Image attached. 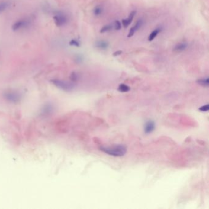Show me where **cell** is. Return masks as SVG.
I'll return each mask as SVG.
<instances>
[{
	"label": "cell",
	"instance_id": "obj_1",
	"mask_svg": "<svg viewBox=\"0 0 209 209\" xmlns=\"http://www.w3.org/2000/svg\"><path fill=\"white\" fill-rule=\"evenodd\" d=\"M100 150L113 156H122L127 152V148L122 145H117L112 147H101Z\"/></svg>",
	"mask_w": 209,
	"mask_h": 209
},
{
	"label": "cell",
	"instance_id": "obj_2",
	"mask_svg": "<svg viewBox=\"0 0 209 209\" xmlns=\"http://www.w3.org/2000/svg\"><path fill=\"white\" fill-rule=\"evenodd\" d=\"M53 19L55 24L58 27H62L65 25L68 21L67 15L64 12L61 11L57 12L55 14V15L53 16Z\"/></svg>",
	"mask_w": 209,
	"mask_h": 209
},
{
	"label": "cell",
	"instance_id": "obj_3",
	"mask_svg": "<svg viewBox=\"0 0 209 209\" xmlns=\"http://www.w3.org/2000/svg\"><path fill=\"white\" fill-rule=\"evenodd\" d=\"M30 20L28 18H24L18 20L13 25H12V30L15 31H17L21 29H23L25 28H27V27L30 26Z\"/></svg>",
	"mask_w": 209,
	"mask_h": 209
},
{
	"label": "cell",
	"instance_id": "obj_4",
	"mask_svg": "<svg viewBox=\"0 0 209 209\" xmlns=\"http://www.w3.org/2000/svg\"><path fill=\"white\" fill-rule=\"evenodd\" d=\"M155 128V123L152 120H149L145 123L144 126V132L145 134H149L152 133Z\"/></svg>",
	"mask_w": 209,
	"mask_h": 209
},
{
	"label": "cell",
	"instance_id": "obj_5",
	"mask_svg": "<svg viewBox=\"0 0 209 209\" xmlns=\"http://www.w3.org/2000/svg\"><path fill=\"white\" fill-rule=\"evenodd\" d=\"M136 14V11H133L130 14V15L127 18L122 20L121 22H122V25H123L124 28H127L129 27V25L132 22L133 19V18Z\"/></svg>",
	"mask_w": 209,
	"mask_h": 209
},
{
	"label": "cell",
	"instance_id": "obj_6",
	"mask_svg": "<svg viewBox=\"0 0 209 209\" xmlns=\"http://www.w3.org/2000/svg\"><path fill=\"white\" fill-rule=\"evenodd\" d=\"M142 24H143V21H142V20H139L137 21V22L136 24L130 29V31H129V33H128V37H132V36L134 34V33H135L139 28H140V27H142Z\"/></svg>",
	"mask_w": 209,
	"mask_h": 209
},
{
	"label": "cell",
	"instance_id": "obj_7",
	"mask_svg": "<svg viewBox=\"0 0 209 209\" xmlns=\"http://www.w3.org/2000/svg\"><path fill=\"white\" fill-rule=\"evenodd\" d=\"M109 46V44L106 40H98L95 43V47L101 50H106Z\"/></svg>",
	"mask_w": 209,
	"mask_h": 209
},
{
	"label": "cell",
	"instance_id": "obj_8",
	"mask_svg": "<svg viewBox=\"0 0 209 209\" xmlns=\"http://www.w3.org/2000/svg\"><path fill=\"white\" fill-rule=\"evenodd\" d=\"M188 47V44L186 43H180L175 46L173 50L176 52H181L186 50Z\"/></svg>",
	"mask_w": 209,
	"mask_h": 209
},
{
	"label": "cell",
	"instance_id": "obj_9",
	"mask_svg": "<svg viewBox=\"0 0 209 209\" xmlns=\"http://www.w3.org/2000/svg\"><path fill=\"white\" fill-rule=\"evenodd\" d=\"M161 31V29L160 28H157V29H155V30H153L150 34V35L148 37V40L149 41H152L156 36L158 34V33Z\"/></svg>",
	"mask_w": 209,
	"mask_h": 209
},
{
	"label": "cell",
	"instance_id": "obj_10",
	"mask_svg": "<svg viewBox=\"0 0 209 209\" xmlns=\"http://www.w3.org/2000/svg\"><path fill=\"white\" fill-rule=\"evenodd\" d=\"M197 82L200 84L201 85L204 86V87H208L209 84V79L208 77L204 78V79H200L197 80Z\"/></svg>",
	"mask_w": 209,
	"mask_h": 209
},
{
	"label": "cell",
	"instance_id": "obj_11",
	"mask_svg": "<svg viewBox=\"0 0 209 209\" xmlns=\"http://www.w3.org/2000/svg\"><path fill=\"white\" fill-rule=\"evenodd\" d=\"M9 6V3L8 2H2L0 3V14L6 11Z\"/></svg>",
	"mask_w": 209,
	"mask_h": 209
},
{
	"label": "cell",
	"instance_id": "obj_12",
	"mask_svg": "<svg viewBox=\"0 0 209 209\" xmlns=\"http://www.w3.org/2000/svg\"><path fill=\"white\" fill-rule=\"evenodd\" d=\"M118 90L120 92H123V93L124 92H128L130 90V88L127 85H125V84H123V83H121V84H120L118 86Z\"/></svg>",
	"mask_w": 209,
	"mask_h": 209
},
{
	"label": "cell",
	"instance_id": "obj_13",
	"mask_svg": "<svg viewBox=\"0 0 209 209\" xmlns=\"http://www.w3.org/2000/svg\"><path fill=\"white\" fill-rule=\"evenodd\" d=\"M113 28H114V25H112V24L107 25H105L104 27H103L101 29L100 33H106V32H108V31H111V30H112Z\"/></svg>",
	"mask_w": 209,
	"mask_h": 209
},
{
	"label": "cell",
	"instance_id": "obj_14",
	"mask_svg": "<svg viewBox=\"0 0 209 209\" xmlns=\"http://www.w3.org/2000/svg\"><path fill=\"white\" fill-rule=\"evenodd\" d=\"M102 12V8L101 6L96 7L93 10V13L95 15H99Z\"/></svg>",
	"mask_w": 209,
	"mask_h": 209
},
{
	"label": "cell",
	"instance_id": "obj_15",
	"mask_svg": "<svg viewBox=\"0 0 209 209\" xmlns=\"http://www.w3.org/2000/svg\"><path fill=\"white\" fill-rule=\"evenodd\" d=\"M69 45L72 46H76V47H80V44L77 40L76 39H72L69 42Z\"/></svg>",
	"mask_w": 209,
	"mask_h": 209
},
{
	"label": "cell",
	"instance_id": "obj_16",
	"mask_svg": "<svg viewBox=\"0 0 209 209\" xmlns=\"http://www.w3.org/2000/svg\"><path fill=\"white\" fill-rule=\"evenodd\" d=\"M121 23L120 22V21L116 20L114 25V28L116 30H120L121 29Z\"/></svg>",
	"mask_w": 209,
	"mask_h": 209
},
{
	"label": "cell",
	"instance_id": "obj_17",
	"mask_svg": "<svg viewBox=\"0 0 209 209\" xmlns=\"http://www.w3.org/2000/svg\"><path fill=\"white\" fill-rule=\"evenodd\" d=\"M202 112H207L208 110V104H206V105L202 106L201 108L199 109Z\"/></svg>",
	"mask_w": 209,
	"mask_h": 209
},
{
	"label": "cell",
	"instance_id": "obj_18",
	"mask_svg": "<svg viewBox=\"0 0 209 209\" xmlns=\"http://www.w3.org/2000/svg\"><path fill=\"white\" fill-rule=\"evenodd\" d=\"M121 53H122V51L121 50H117V51L115 52L112 55H113L114 56H117L120 55Z\"/></svg>",
	"mask_w": 209,
	"mask_h": 209
}]
</instances>
